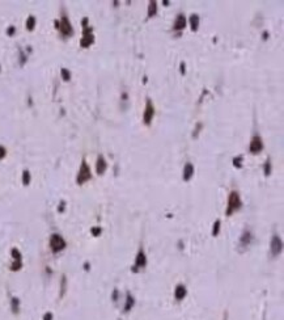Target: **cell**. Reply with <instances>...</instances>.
<instances>
[{
    "instance_id": "obj_3",
    "label": "cell",
    "mask_w": 284,
    "mask_h": 320,
    "mask_svg": "<svg viewBox=\"0 0 284 320\" xmlns=\"http://www.w3.org/2000/svg\"><path fill=\"white\" fill-rule=\"evenodd\" d=\"M153 116H154V106H153L152 101H151L149 99H147L145 110H144V114H143V121H144V123L149 125L151 122H152Z\"/></svg>"
},
{
    "instance_id": "obj_5",
    "label": "cell",
    "mask_w": 284,
    "mask_h": 320,
    "mask_svg": "<svg viewBox=\"0 0 284 320\" xmlns=\"http://www.w3.org/2000/svg\"><path fill=\"white\" fill-rule=\"evenodd\" d=\"M249 150H250L251 154H258V152H261V151L263 150V141H262V138L259 135H255V136L251 138Z\"/></svg>"
},
{
    "instance_id": "obj_14",
    "label": "cell",
    "mask_w": 284,
    "mask_h": 320,
    "mask_svg": "<svg viewBox=\"0 0 284 320\" xmlns=\"http://www.w3.org/2000/svg\"><path fill=\"white\" fill-rule=\"evenodd\" d=\"M185 294H186L185 286H182V285L177 286V290H175V298H177V299H182V298L185 297Z\"/></svg>"
},
{
    "instance_id": "obj_6",
    "label": "cell",
    "mask_w": 284,
    "mask_h": 320,
    "mask_svg": "<svg viewBox=\"0 0 284 320\" xmlns=\"http://www.w3.org/2000/svg\"><path fill=\"white\" fill-rule=\"evenodd\" d=\"M89 178H91V171H89V167L85 163V160H82L80 172H79V176H77V182L79 184H82V182H85Z\"/></svg>"
},
{
    "instance_id": "obj_12",
    "label": "cell",
    "mask_w": 284,
    "mask_h": 320,
    "mask_svg": "<svg viewBox=\"0 0 284 320\" xmlns=\"http://www.w3.org/2000/svg\"><path fill=\"white\" fill-rule=\"evenodd\" d=\"M190 25H191V30L196 32L198 28H199V16L191 15V17H190Z\"/></svg>"
},
{
    "instance_id": "obj_18",
    "label": "cell",
    "mask_w": 284,
    "mask_h": 320,
    "mask_svg": "<svg viewBox=\"0 0 284 320\" xmlns=\"http://www.w3.org/2000/svg\"><path fill=\"white\" fill-rule=\"evenodd\" d=\"M242 156H237V157H235V159H233V165H235V167H237V168H241L242 167Z\"/></svg>"
},
{
    "instance_id": "obj_1",
    "label": "cell",
    "mask_w": 284,
    "mask_h": 320,
    "mask_svg": "<svg viewBox=\"0 0 284 320\" xmlns=\"http://www.w3.org/2000/svg\"><path fill=\"white\" fill-rule=\"evenodd\" d=\"M241 207V200L237 192H232L229 196V201H228V210H226V215H231L233 211L238 210Z\"/></svg>"
},
{
    "instance_id": "obj_16",
    "label": "cell",
    "mask_w": 284,
    "mask_h": 320,
    "mask_svg": "<svg viewBox=\"0 0 284 320\" xmlns=\"http://www.w3.org/2000/svg\"><path fill=\"white\" fill-rule=\"evenodd\" d=\"M136 265H139V267H144V265H145V256H144V252H143V251H140L139 254H138Z\"/></svg>"
},
{
    "instance_id": "obj_20",
    "label": "cell",
    "mask_w": 284,
    "mask_h": 320,
    "mask_svg": "<svg viewBox=\"0 0 284 320\" xmlns=\"http://www.w3.org/2000/svg\"><path fill=\"white\" fill-rule=\"evenodd\" d=\"M22 180H24V184H25V185L29 184V181H30V175H29V172H28V171H25V172H24V177H22Z\"/></svg>"
},
{
    "instance_id": "obj_21",
    "label": "cell",
    "mask_w": 284,
    "mask_h": 320,
    "mask_svg": "<svg viewBox=\"0 0 284 320\" xmlns=\"http://www.w3.org/2000/svg\"><path fill=\"white\" fill-rule=\"evenodd\" d=\"M265 172L266 175H270V172H271V164H270V160L266 161V165H265Z\"/></svg>"
},
{
    "instance_id": "obj_25",
    "label": "cell",
    "mask_w": 284,
    "mask_h": 320,
    "mask_svg": "<svg viewBox=\"0 0 284 320\" xmlns=\"http://www.w3.org/2000/svg\"><path fill=\"white\" fill-rule=\"evenodd\" d=\"M179 67H181V74H185V72H186V64L182 62V63H181V66H179Z\"/></svg>"
},
{
    "instance_id": "obj_17",
    "label": "cell",
    "mask_w": 284,
    "mask_h": 320,
    "mask_svg": "<svg viewBox=\"0 0 284 320\" xmlns=\"http://www.w3.org/2000/svg\"><path fill=\"white\" fill-rule=\"evenodd\" d=\"M35 26V17L34 16H29V19L26 20V28L28 30H33Z\"/></svg>"
},
{
    "instance_id": "obj_19",
    "label": "cell",
    "mask_w": 284,
    "mask_h": 320,
    "mask_svg": "<svg viewBox=\"0 0 284 320\" xmlns=\"http://www.w3.org/2000/svg\"><path fill=\"white\" fill-rule=\"evenodd\" d=\"M62 78H63V80H66V81H68L71 79V74L67 68H62Z\"/></svg>"
},
{
    "instance_id": "obj_26",
    "label": "cell",
    "mask_w": 284,
    "mask_h": 320,
    "mask_svg": "<svg viewBox=\"0 0 284 320\" xmlns=\"http://www.w3.org/2000/svg\"><path fill=\"white\" fill-rule=\"evenodd\" d=\"M262 35H263V37H262L263 39H267V38H268V33H267V32H265V33L262 34Z\"/></svg>"
},
{
    "instance_id": "obj_7",
    "label": "cell",
    "mask_w": 284,
    "mask_h": 320,
    "mask_svg": "<svg viewBox=\"0 0 284 320\" xmlns=\"http://www.w3.org/2000/svg\"><path fill=\"white\" fill-rule=\"evenodd\" d=\"M51 248H52V251L54 252H58V251L60 249H63L64 247H66V243H64V240L60 238L59 235H52V238H51Z\"/></svg>"
},
{
    "instance_id": "obj_11",
    "label": "cell",
    "mask_w": 284,
    "mask_h": 320,
    "mask_svg": "<svg viewBox=\"0 0 284 320\" xmlns=\"http://www.w3.org/2000/svg\"><path fill=\"white\" fill-rule=\"evenodd\" d=\"M107 168V164H106V160L103 159L102 155L98 156V160H97V173L98 175H102L103 172L106 171Z\"/></svg>"
},
{
    "instance_id": "obj_4",
    "label": "cell",
    "mask_w": 284,
    "mask_h": 320,
    "mask_svg": "<svg viewBox=\"0 0 284 320\" xmlns=\"http://www.w3.org/2000/svg\"><path fill=\"white\" fill-rule=\"evenodd\" d=\"M59 30L62 32V34L64 35V37H70V35H72V33H73L70 20H68L66 16H63L62 21L59 23Z\"/></svg>"
},
{
    "instance_id": "obj_9",
    "label": "cell",
    "mask_w": 284,
    "mask_h": 320,
    "mask_svg": "<svg viewBox=\"0 0 284 320\" xmlns=\"http://www.w3.org/2000/svg\"><path fill=\"white\" fill-rule=\"evenodd\" d=\"M185 26H186V19H185V16H183L182 13H179V15L177 16V19H175V21H174V24H173V29L179 32V30L185 29Z\"/></svg>"
},
{
    "instance_id": "obj_22",
    "label": "cell",
    "mask_w": 284,
    "mask_h": 320,
    "mask_svg": "<svg viewBox=\"0 0 284 320\" xmlns=\"http://www.w3.org/2000/svg\"><path fill=\"white\" fill-rule=\"evenodd\" d=\"M219 227H220V221H217L216 223H215V227H214V235H217V232H219Z\"/></svg>"
},
{
    "instance_id": "obj_27",
    "label": "cell",
    "mask_w": 284,
    "mask_h": 320,
    "mask_svg": "<svg viewBox=\"0 0 284 320\" xmlns=\"http://www.w3.org/2000/svg\"><path fill=\"white\" fill-rule=\"evenodd\" d=\"M98 232H100V230H98V228H94V230H93V233H94V235H97Z\"/></svg>"
},
{
    "instance_id": "obj_10",
    "label": "cell",
    "mask_w": 284,
    "mask_h": 320,
    "mask_svg": "<svg viewBox=\"0 0 284 320\" xmlns=\"http://www.w3.org/2000/svg\"><path fill=\"white\" fill-rule=\"evenodd\" d=\"M193 175H194V167L191 163H187L185 165V168H183V180L189 181L193 177Z\"/></svg>"
},
{
    "instance_id": "obj_13",
    "label": "cell",
    "mask_w": 284,
    "mask_h": 320,
    "mask_svg": "<svg viewBox=\"0 0 284 320\" xmlns=\"http://www.w3.org/2000/svg\"><path fill=\"white\" fill-rule=\"evenodd\" d=\"M148 17H153L156 16L157 13V3L156 2H149V5H148Z\"/></svg>"
},
{
    "instance_id": "obj_2",
    "label": "cell",
    "mask_w": 284,
    "mask_h": 320,
    "mask_svg": "<svg viewBox=\"0 0 284 320\" xmlns=\"http://www.w3.org/2000/svg\"><path fill=\"white\" fill-rule=\"evenodd\" d=\"M93 42H94V35L92 33V28H84V33H82V38L80 41L81 47H89Z\"/></svg>"
},
{
    "instance_id": "obj_24",
    "label": "cell",
    "mask_w": 284,
    "mask_h": 320,
    "mask_svg": "<svg viewBox=\"0 0 284 320\" xmlns=\"http://www.w3.org/2000/svg\"><path fill=\"white\" fill-rule=\"evenodd\" d=\"M15 30H16L15 28H13V26H10V28H8V30H7V34H8V35H13V33H15Z\"/></svg>"
},
{
    "instance_id": "obj_15",
    "label": "cell",
    "mask_w": 284,
    "mask_h": 320,
    "mask_svg": "<svg viewBox=\"0 0 284 320\" xmlns=\"http://www.w3.org/2000/svg\"><path fill=\"white\" fill-rule=\"evenodd\" d=\"M250 240H251V235H250L249 231H246L242 235V238H241V243L240 244H241V245H244V244H245V245L247 247V245H249V243H250Z\"/></svg>"
},
{
    "instance_id": "obj_23",
    "label": "cell",
    "mask_w": 284,
    "mask_h": 320,
    "mask_svg": "<svg viewBox=\"0 0 284 320\" xmlns=\"http://www.w3.org/2000/svg\"><path fill=\"white\" fill-rule=\"evenodd\" d=\"M4 156H5V148L0 146V159H3Z\"/></svg>"
},
{
    "instance_id": "obj_8",
    "label": "cell",
    "mask_w": 284,
    "mask_h": 320,
    "mask_svg": "<svg viewBox=\"0 0 284 320\" xmlns=\"http://www.w3.org/2000/svg\"><path fill=\"white\" fill-rule=\"evenodd\" d=\"M280 251H282V240L278 236H274L271 242V252L274 256H276V254L280 253Z\"/></svg>"
}]
</instances>
